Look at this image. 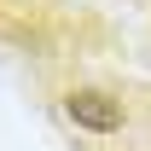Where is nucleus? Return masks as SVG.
<instances>
[{"instance_id":"f257e3e1","label":"nucleus","mask_w":151,"mask_h":151,"mask_svg":"<svg viewBox=\"0 0 151 151\" xmlns=\"http://www.w3.org/2000/svg\"><path fill=\"white\" fill-rule=\"evenodd\" d=\"M64 116H70V128L99 134V139H111V134L128 128V105H122L111 87H70V93H64Z\"/></svg>"}]
</instances>
